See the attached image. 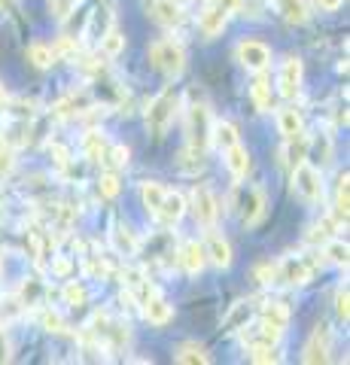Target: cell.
Masks as SVG:
<instances>
[{
    "label": "cell",
    "mask_w": 350,
    "mask_h": 365,
    "mask_svg": "<svg viewBox=\"0 0 350 365\" xmlns=\"http://www.w3.org/2000/svg\"><path fill=\"white\" fill-rule=\"evenodd\" d=\"M177 104H180V98H177L174 88H165L162 95L150 104V110H146V128H150L155 137H162V134L168 131V125L174 122Z\"/></svg>",
    "instance_id": "obj_1"
},
{
    "label": "cell",
    "mask_w": 350,
    "mask_h": 365,
    "mask_svg": "<svg viewBox=\"0 0 350 365\" xmlns=\"http://www.w3.org/2000/svg\"><path fill=\"white\" fill-rule=\"evenodd\" d=\"M150 61H153V67H159L162 73L180 76L186 67V52H183V46L174 40H159L150 46Z\"/></svg>",
    "instance_id": "obj_2"
},
{
    "label": "cell",
    "mask_w": 350,
    "mask_h": 365,
    "mask_svg": "<svg viewBox=\"0 0 350 365\" xmlns=\"http://www.w3.org/2000/svg\"><path fill=\"white\" fill-rule=\"evenodd\" d=\"M232 204H235V210L241 213L244 225H256L265 216V207H268L265 192L256 189V186L253 189H238V192H235V198H232Z\"/></svg>",
    "instance_id": "obj_3"
},
{
    "label": "cell",
    "mask_w": 350,
    "mask_h": 365,
    "mask_svg": "<svg viewBox=\"0 0 350 365\" xmlns=\"http://www.w3.org/2000/svg\"><path fill=\"white\" fill-rule=\"evenodd\" d=\"M292 182H296V192L308 204H317L323 198V180H320V170L314 168V165L299 162L296 165V174H292Z\"/></svg>",
    "instance_id": "obj_4"
},
{
    "label": "cell",
    "mask_w": 350,
    "mask_h": 365,
    "mask_svg": "<svg viewBox=\"0 0 350 365\" xmlns=\"http://www.w3.org/2000/svg\"><path fill=\"white\" fill-rule=\"evenodd\" d=\"M210 131H213V119H210V110L205 104L192 107L189 110V146L195 153H201L205 146L210 143Z\"/></svg>",
    "instance_id": "obj_5"
},
{
    "label": "cell",
    "mask_w": 350,
    "mask_h": 365,
    "mask_svg": "<svg viewBox=\"0 0 350 365\" xmlns=\"http://www.w3.org/2000/svg\"><path fill=\"white\" fill-rule=\"evenodd\" d=\"M238 61L247 67V71L262 73L271 64V49L259 40H244V43H238Z\"/></svg>",
    "instance_id": "obj_6"
},
{
    "label": "cell",
    "mask_w": 350,
    "mask_h": 365,
    "mask_svg": "<svg viewBox=\"0 0 350 365\" xmlns=\"http://www.w3.org/2000/svg\"><path fill=\"white\" fill-rule=\"evenodd\" d=\"M192 213H195V220L207 228L217 222L220 207H217V198H213V192L207 186H195V192H192Z\"/></svg>",
    "instance_id": "obj_7"
},
{
    "label": "cell",
    "mask_w": 350,
    "mask_h": 365,
    "mask_svg": "<svg viewBox=\"0 0 350 365\" xmlns=\"http://www.w3.org/2000/svg\"><path fill=\"white\" fill-rule=\"evenodd\" d=\"M277 86H280V95H284V98H296L299 95V88H302V61L296 58V55L287 58L284 67H280Z\"/></svg>",
    "instance_id": "obj_8"
},
{
    "label": "cell",
    "mask_w": 350,
    "mask_h": 365,
    "mask_svg": "<svg viewBox=\"0 0 350 365\" xmlns=\"http://www.w3.org/2000/svg\"><path fill=\"white\" fill-rule=\"evenodd\" d=\"M329 344H332V332L329 326H317V332L311 335L308 347H304V362H329Z\"/></svg>",
    "instance_id": "obj_9"
},
{
    "label": "cell",
    "mask_w": 350,
    "mask_h": 365,
    "mask_svg": "<svg viewBox=\"0 0 350 365\" xmlns=\"http://www.w3.org/2000/svg\"><path fill=\"white\" fill-rule=\"evenodd\" d=\"M225 21H229V6L213 4V6H207L205 13H201V19H198V31L210 40V37H217V34H222Z\"/></svg>",
    "instance_id": "obj_10"
},
{
    "label": "cell",
    "mask_w": 350,
    "mask_h": 365,
    "mask_svg": "<svg viewBox=\"0 0 350 365\" xmlns=\"http://www.w3.org/2000/svg\"><path fill=\"white\" fill-rule=\"evenodd\" d=\"M244 329H247V326H244ZM280 332H284V329L274 326V323H268V319H265V323H259V326H250V329H247V332H244V341H247L250 347H274L277 341H280Z\"/></svg>",
    "instance_id": "obj_11"
},
{
    "label": "cell",
    "mask_w": 350,
    "mask_h": 365,
    "mask_svg": "<svg viewBox=\"0 0 350 365\" xmlns=\"http://www.w3.org/2000/svg\"><path fill=\"white\" fill-rule=\"evenodd\" d=\"M205 253H207V259H210L217 268H229V265H232V247H229V241H225L222 235H217V232H207Z\"/></svg>",
    "instance_id": "obj_12"
},
{
    "label": "cell",
    "mask_w": 350,
    "mask_h": 365,
    "mask_svg": "<svg viewBox=\"0 0 350 365\" xmlns=\"http://www.w3.org/2000/svg\"><path fill=\"white\" fill-rule=\"evenodd\" d=\"M150 13H153V19L159 21V25H168V28H174V25L183 21V6H180L177 0H153Z\"/></svg>",
    "instance_id": "obj_13"
},
{
    "label": "cell",
    "mask_w": 350,
    "mask_h": 365,
    "mask_svg": "<svg viewBox=\"0 0 350 365\" xmlns=\"http://www.w3.org/2000/svg\"><path fill=\"white\" fill-rule=\"evenodd\" d=\"M274 6H277V13L289 21V25H308L311 21L308 0H274Z\"/></svg>",
    "instance_id": "obj_14"
},
{
    "label": "cell",
    "mask_w": 350,
    "mask_h": 365,
    "mask_svg": "<svg viewBox=\"0 0 350 365\" xmlns=\"http://www.w3.org/2000/svg\"><path fill=\"white\" fill-rule=\"evenodd\" d=\"M280 280L292 283V287H302V283L311 280V265L299 256H289V259H284V265H280Z\"/></svg>",
    "instance_id": "obj_15"
},
{
    "label": "cell",
    "mask_w": 350,
    "mask_h": 365,
    "mask_svg": "<svg viewBox=\"0 0 350 365\" xmlns=\"http://www.w3.org/2000/svg\"><path fill=\"white\" fill-rule=\"evenodd\" d=\"M143 317L150 319L153 326H165L168 319L174 317V311H171V304H168L162 295H150V299L143 302Z\"/></svg>",
    "instance_id": "obj_16"
},
{
    "label": "cell",
    "mask_w": 350,
    "mask_h": 365,
    "mask_svg": "<svg viewBox=\"0 0 350 365\" xmlns=\"http://www.w3.org/2000/svg\"><path fill=\"white\" fill-rule=\"evenodd\" d=\"M222 153H225V168L232 170V177L235 180L247 177V170H250V155H247L244 146L235 143V146H229V150H222Z\"/></svg>",
    "instance_id": "obj_17"
},
{
    "label": "cell",
    "mask_w": 350,
    "mask_h": 365,
    "mask_svg": "<svg viewBox=\"0 0 350 365\" xmlns=\"http://www.w3.org/2000/svg\"><path fill=\"white\" fill-rule=\"evenodd\" d=\"M165 195H168V189L162 186V182H153V180H146L143 186H140V201H143V207L150 210L153 216H159Z\"/></svg>",
    "instance_id": "obj_18"
},
{
    "label": "cell",
    "mask_w": 350,
    "mask_h": 365,
    "mask_svg": "<svg viewBox=\"0 0 350 365\" xmlns=\"http://www.w3.org/2000/svg\"><path fill=\"white\" fill-rule=\"evenodd\" d=\"M180 262H183V268H186L189 274H201V268H205V262H207L205 244L189 241V244L183 247V253H180Z\"/></svg>",
    "instance_id": "obj_19"
},
{
    "label": "cell",
    "mask_w": 350,
    "mask_h": 365,
    "mask_svg": "<svg viewBox=\"0 0 350 365\" xmlns=\"http://www.w3.org/2000/svg\"><path fill=\"white\" fill-rule=\"evenodd\" d=\"M277 125H280V134L287 137V140H296L302 137V113L296 107H284L277 113Z\"/></svg>",
    "instance_id": "obj_20"
},
{
    "label": "cell",
    "mask_w": 350,
    "mask_h": 365,
    "mask_svg": "<svg viewBox=\"0 0 350 365\" xmlns=\"http://www.w3.org/2000/svg\"><path fill=\"white\" fill-rule=\"evenodd\" d=\"M113 247H116L122 256H134L140 244H138V237H134V232L128 225H116L113 228Z\"/></svg>",
    "instance_id": "obj_21"
},
{
    "label": "cell",
    "mask_w": 350,
    "mask_h": 365,
    "mask_svg": "<svg viewBox=\"0 0 350 365\" xmlns=\"http://www.w3.org/2000/svg\"><path fill=\"white\" fill-rule=\"evenodd\" d=\"M250 314H253L250 302H238V304L232 307V314L225 317L222 332H238V329H244V326H247V319H250Z\"/></svg>",
    "instance_id": "obj_22"
},
{
    "label": "cell",
    "mask_w": 350,
    "mask_h": 365,
    "mask_svg": "<svg viewBox=\"0 0 350 365\" xmlns=\"http://www.w3.org/2000/svg\"><path fill=\"white\" fill-rule=\"evenodd\" d=\"M210 140L220 146V150H229V146L238 143V128H235L232 122H217L210 131Z\"/></svg>",
    "instance_id": "obj_23"
},
{
    "label": "cell",
    "mask_w": 350,
    "mask_h": 365,
    "mask_svg": "<svg viewBox=\"0 0 350 365\" xmlns=\"http://www.w3.org/2000/svg\"><path fill=\"white\" fill-rule=\"evenodd\" d=\"M183 210H186L183 198H180L177 192H168L165 201H162V210H159V216H162V220H165L168 225H171V222H177L180 216H183Z\"/></svg>",
    "instance_id": "obj_24"
},
{
    "label": "cell",
    "mask_w": 350,
    "mask_h": 365,
    "mask_svg": "<svg viewBox=\"0 0 350 365\" xmlns=\"http://www.w3.org/2000/svg\"><path fill=\"white\" fill-rule=\"evenodd\" d=\"M174 359L177 362H186V365H207L210 362V356L205 353V347H198V344H180L177 347V353H174Z\"/></svg>",
    "instance_id": "obj_25"
},
{
    "label": "cell",
    "mask_w": 350,
    "mask_h": 365,
    "mask_svg": "<svg viewBox=\"0 0 350 365\" xmlns=\"http://www.w3.org/2000/svg\"><path fill=\"white\" fill-rule=\"evenodd\" d=\"M43 295H46V287H43L40 277H28L25 283H21V304H25V307L40 304Z\"/></svg>",
    "instance_id": "obj_26"
},
{
    "label": "cell",
    "mask_w": 350,
    "mask_h": 365,
    "mask_svg": "<svg viewBox=\"0 0 350 365\" xmlns=\"http://www.w3.org/2000/svg\"><path fill=\"white\" fill-rule=\"evenodd\" d=\"M28 61H31L34 67H40V71H46V67L55 61V55H52L49 46H43V43H31V46H28Z\"/></svg>",
    "instance_id": "obj_27"
},
{
    "label": "cell",
    "mask_w": 350,
    "mask_h": 365,
    "mask_svg": "<svg viewBox=\"0 0 350 365\" xmlns=\"http://www.w3.org/2000/svg\"><path fill=\"white\" fill-rule=\"evenodd\" d=\"M250 95H253V104L259 107V110H271V83L265 76H259L256 83H253V88H250Z\"/></svg>",
    "instance_id": "obj_28"
},
{
    "label": "cell",
    "mask_w": 350,
    "mask_h": 365,
    "mask_svg": "<svg viewBox=\"0 0 350 365\" xmlns=\"http://www.w3.org/2000/svg\"><path fill=\"white\" fill-rule=\"evenodd\" d=\"M347 170L341 177H338V198H335V216L338 220H344L347 222V207H350V198H347V189H350V182H347Z\"/></svg>",
    "instance_id": "obj_29"
},
{
    "label": "cell",
    "mask_w": 350,
    "mask_h": 365,
    "mask_svg": "<svg viewBox=\"0 0 350 365\" xmlns=\"http://www.w3.org/2000/svg\"><path fill=\"white\" fill-rule=\"evenodd\" d=\"M262 317L268 319V323H274V326L284 329L287 319H289V311L284 307V302H268V304L262 307Z\"/></svg>",
    "instance_id": "obj_30"
},
{
    "label": "cell",
    "mask_w": 350,
    "mask_h": 365,
    "mask_svg": "<svg viewBox=\"0 0 350 365\" xmlns=\"http://www.w3.org/2000/svg\"><path fill=\"white\" fill-rule=\"evenodd\" d=\"M101 49H104L107 58H116V55L125 49V37H122L119 31H110L107 37H101Z\"/></svg>",
    "instance_id": "obj_31"
},
{
    "label": "cell",
    "mask_w": 350,
    "mask_h": 365,
    "mask_svg": "<svg viewBox=\"0 0 350 365\" xmlns=\"http://www.w3.org/2000/svg\"><path fill=\"white\" fill-rule=\"evenodd\" d=\"M323 256L329 259V262H335V265H347L350 250H347L344 241H329V244H326V250H323Z\"/></svg>",
    "instance_id": "obj_32"
},
{
    "label": "cell",
    "mask_w": 350,
    "mask_h": 365,
    "mask_svg": "<svg viewBox=\"0 0 350 365\" xmlns=\"http://www.w3.org/2000/svg\"><path fill=\"white\" fill-rule=\"evenodd\" d=\"M83 146H86V155L88 158H101V155H104V146H107L104 143V134H101V131H88Z\"/></svg>",
    "instance_id": "obj_33"
},
{
    "label": "cell",
    "mask_w": 350,
    "mask_h": 365,
    "mask_svg": "<svg viewBox=\"0 0 350 365\" xmlns=\"http://www.w3.org/2000/svg\"><path fill=\"white\" fill-rule=\"evenodd\" d=\"M98 189H101V198H116L119 195V177L110 170V174H104L98 180Z\"/></svg>",
    "instance_id": "obj_34"
},
{
    "label": "cell",
    "mask_w": 350,
    "mask_h": 365,
    "mask_svg": "<svg viewBox=\"0 0 350 365\" xmlns=\"http://www.w3.org/2000/svg\"><path fill=\"white\" fill-rule=\"evenodd\" d=\"M250 359L253 362H280V353H274V347H250Z\"/></svg>",
    "instance_id": "obj_35"
},
{
    "label": "cell",
    "mask_w": 350,
    "mask_h": 365,
    "mask_svg": "<svg viewBox=\"0 0 350 365\" xmlns=\"http://www.w3.org/2000/svg\"><path fill=\"white\" fill-rule=\"evenodd\" d=\"M64 299H67V304H83L86 302V289L80 287V283H67V287H64Z\"/></svg>",
    "instance_id": "obj_36"
},
{
    "label": "cell",
    "mask_w": 350,
    "mask_h": 365,
    "mask_svg": "<svg viewBox=\"0 0 350 365\" xmlns=\"http://www.w3.org/2000/svg\"><path fill=\"white\" fill-rule=\"evenodd\" d=\"M128 158H131V153H128V146H113V150H110V162L113 165H116V168H125L128 165Z\"/></svg>",
    "instance_id": "obj_37"
},
{
    "label": "cell",
    "mask_w": 350,
    "mask_h": 365,
    "mask_svg": "<svg viewBox=\"0 0 350 365\" xmlns=\"http://www.w3.org/2000/svg\"><path fill=\"white\" fill-rule=\"evenodd\" d=\"M43 326H46L49 329V332H55V335H61V332H67V326H64V319L58 317V314H46V317H43Z\"/></svg>",
    "instance_id": "obj_38"
},
{
    "label": "cell",
    "mask_w": 350,
    "mask_h": 365,
    "mask_svg": "<svg viewBox=\"0 0 350 365\" xmlns=\"http://www.w3.org/2000/svg\"><path fill=\"white\" fill-rule=\"evenodd\" d=\"M347 287H341V289H338V295H335V311H338V317H341L344 319V323H347V317H350V307H347Z\"/></svg>",
    "instance_id": "obj_39"
},
{
    "label": "cell",
    "mask_w": 350,
    "mask_h": 365,
    "mask_svg": "<svg viewBox=\"0 0 350 365\" xmlns=\"http://www.w3.org/2000/svg\"><path fill=\"white\" fill-rule=\"evenodd\" d=\"M49 6H52L55 19H67L73 13V0H49Z\"/></svg>",
    "instance_id": "obj_40"
},
{
    "label": "cell",
    "mask_w": 350,
    "mask_h": 365,
    "mask_svg": "<svg viewBox=\"0 0 350 365\" xmlns=\"http://www.w3.org/2000/svg\"><path fill=\"white\" fill-rule=\"evenodd\" d=\"M52 155H55V165L58 168H67V162H71V153H67L61 143H52Z\"/></svg>",
    "instance_id": "obj_41"
},
{
    "label": "cell",
    "mask_w": 350,
    "mask_h": 365,
    "mask_svg": "<svg viewBox=\"0 0 350 365\" xmlns=\"http://www.w3.org/2000/svg\"><path fill=\"white\" fill-rule=\"evenodd\" d=\"M314 146H317V153H320V165L329 162V137H317Z\"/></svg>",
    "instance_id": "obj_42"
},
{
    "label": "cell",
    "mask_w": 350,
    "mask_h": 365,
    "mask_svg": "<svg viewBox=\"0 0 350 365\" xmlns=\"http://www.w3.org/2000/svg\"><path fill=\"white\" fill-rule=\"evenodd\" d=\"M274 274H277V268H271V265H259L256 268L259 283H271V280H274Z\"/></svg>",
    "instance_id": "obj_43"
},
{
    "label": "cell",
    "mask_w": 350,
    "mask_h": 365,
    "mask_svg": "<svg viewBox=\"0 0 350 365\" xmlns=\"http://www.w3.org/2000/svg\"><path fill=\"white\" fill-rule=\"evenodd\" d=\"M341 4H344V0H317V6L326 9V13H335V9L341 6Z\"/></svg>",
    "instance_id": "obj_44"
},
{
    "label": "cell",
    "mask_w": 350,
    "mask_h": 365,
    "mask_svg": "<svg viewBox=\"0 0 350 365\" xmlns=\"http://www.w3.org/2000/svg\"><path fill=\"white\" fill-rule=\"evenodd\" d=\"M52 271L55 274H67V271H71V262H67V259H55L52 262Z\"/></svg>",
    "instance_id": "obj_45"
},
{
    "label": "cell",
    "mask_w": 350,
    "mask_h": 365,
    "mask_svg": "<svg viewBox=\"0 0 350 365\" xmlns=\"http://www.w3.org/2000/svg\"><path fill=\"white\" fill-rule=\"evenodd\" d=\"M6 359H9V341L4 332H0V362H6Z\"/></svg>",
    "instance_id": "obj_46"
},
{
    "label": "cell",
    "mask_w": 350,
    "mask_h": 365,
    "mask_svg": "<svg viewBox=\"0 0 350 365\" xmlns=\"http://www.w3.org/2000/svg\"><path fill=\"white\" fill-rule=\"evenodd\" d=\"M0 6H6V9H13V6H16V0H0Z\"/></svg>",
    "instance_id": "obj_47"
},
{
    "label": "cell",
    "mask_w": 350,
    "mask_h": 365,
    "mask_svg": "<svg viewBox=\"0 0 350 365\" xmlns=\"http://www.w3.org/2000/svg\"><path fill=\"white\" fill-rule=\"evenodd\" d=\"M4 98H6V91H4V86H0V104H4Z\"/></svg>",
    "instance_id": "obj_48"
},
{
    "label": "cell",
    "mask_w": 350,
    "mask_h": 365,
    "mask_svg": "<svg viewBox=\"0 0 350 365\" xmlns=\"http://www.w3.org/2000/svg\"><path fill=\"white\" fill-rule=\"evenodd\" d=\"M177 4H180V6H183V4H186V0H177Z\"/></svg>",
    "instance_id": "obj_49"
}]
</instances>
